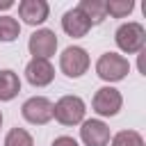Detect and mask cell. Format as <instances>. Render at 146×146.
Wrapping results in <instances>:
<instances>
[{"instance_id": "6da1fadb", "label": "cell", "mask_w": 146, "mask_h": 146, "mask_svg": "<svg viewBox=\"0 0 146 146\" xmlns=\"http://www.w3.org/2000/svg\"><path fill=\"white\" fill-rule=\"evenodd\" d=\"M114 41L119 46L121 52L125 55H137L144 50L146 46V27L137 21H128V23H121L114 32Z\"/></svg>"}, {"instance_id": "7a4b0ae2", "label": "cell", "mask_w": 146, "mask_h": 146, "mask_svg": "<svg viewBox=\"0 0 146 146\" xmlns=\"http://www.w3.org/2000/svg\"><path fill=\"white\" fill-rule=\"evenodd\" d=\"M87 105L80 96H62L57 103H52V119H57L62 125H78L84 121Z\"/></svg>"}, {"instance_id": "3957f363", "label": "cell", "mask_w": 146, "mask_h": 146, "mask_svg": "<svg viewBox=\"0 0 146 146\" xmlns=\"http://www.w3.org/2000/svg\"><path fill=\"white\" fill-rule=\"evenodd\" d=\"M130 71V62L119 52H103L96 59V73L105 82H121Z\"/></svg>"}, {"instance_id": "277c9868", "label": "cell", "mask_w": 146, "mask_h": 146, "mask_svg": "<svg viewBox=\"0 0 146 146\" xmlns=\"http://www.w3.org/2000/svg\"><path fill=\"white\" fill-rule=\"evenodd\" d=\"M89 64H91V59H89V55L82 46H68L59 55V71L66 78H73V80L82 78L89 71Z\"/></svg>"}, {"instance_id": "5b68a950", "label": "cell", "mask_w": 146, "mask_h": 146, "mask_svg": "<svg viewBox=\"0 0 146 146\" xmlns=\"http://www.w3.org/2000/svg\"><path fill=\"white\" fill-rule=\"evenodd\" d=\"M123 107V96L116 87H100L91 98V110L98 116H116Z\"/></svg>"}, {"instance_id": "8992f818", "label": "cell", "mask_w": 146, "mask_h": 146, "mask_svg": "<svg viewBox=\"0 0 146 146\" xmlns=\"http://www.w3.org/2000/svg\"><path fill=\"white\" fill-rule=\"evenodd\" d=\"M27 50L34 59H50L57 52V34L48 27H39L30 34Z\"/></svg>"}, {"instance_id": "52a82bcc", "label": "cell", "mask_w": 146, "mask_h": 146, "mask_svg": "<svg viewBox=\"0 0 146 146\" xmlns=\"http://www.w3.org/2000/svg\"><path fill=\"white\" fill-rule=\"evenodd\" d=\"M21 114L32 125H46L52 119V100L46 96H32L23 103Z\"/></svg>"}, {"instance_id": "ba28073f", "label": "cell", "mask_w": 146, "mask_h": 146, "mask_svg": "<svg viewBox=\"0 0 146 146\" xmlns=\"http://www.w3.org/2000/svg\"><path fill=\"white\" fill-rule=\"evenodd\" d=\"M80 139L84 146H107L112 132L103 119H87L80 123Z\"/></svg>"}, {"instance_id": "9c48e42d", "label": "cell", "mask_w": 146, "mask_h": 146, "mask_svg": "<svg viewBox=\"0 0 146 146\" xmlns=\"http://www.w3.org/2000/svg\"><path fill=\"white\" fill-rule=\"evenodd\" d=\"M50 5L46 0H21L18 2V18L27 25H41L48 21Z\"/></svg>"}, {"instance_id": "30bf717a", "label": "cell", "mask_w": 146, "mask_h": 146, "mask_svg": "<svg viewBox=\"0 0 146 146\" xmlns=\"http://www.w3.org/2000/svg\"><path fill=\"white\" fill-rule=\"evenodd\" d=\"M25 80L32 87H48L55 80V68L50 64V59H30L25 66Z\"/></svg>"}, {"instance_id": "8fae6325", "label": "cell", "mask_w": 146, "mask_h": 146, "mask_svg": "<svg viewBox=\"0 0 146 146\" xmlns=\"http://www.w3.org/2000/svg\"><path fill=\"white\" fill-rule=\"evenodd\" d=\"M91 27H94V25L89 23V18H87V16H84V14H82L78 7L68 9V11L62 16V30H64L68 36H73V39L87 36Z\"/></svg>"}, {"instance_id": "7c38bea8", "label": "cell", "mask_w": 146, "mask_h": 146, "mask_svg": "<svg viewBox=\"0 0 146 146\" xmlns=\"http://www.w3.org/2000/svg\"><path fill=\"white\" fill-rule=\"evenodd\" d=\"M21 91V78L16 71L11 68H2L0 71V103H9L18 96Z\"/></svg>"}, {"instance_id": "4fadbf2b", "label": "cell", "mask_w": 146, "mask_h": 146, "mask_svg": "<svg viewBox=\"0 0 146 146\" xmlns=\"http://www.w3.org/2000/svg\"><path fill=\"white\" fill-rule=\"evenodd\" d=\"M78 9L89 18L91 25H100L105 18H107V11H105V0H80Z\"/></svg>"}, {"instance_id": "5bb4252c", "label": "cell", "mask_w": 146, "mask_h": 146, "mask_svg": "<svg viewBox=\"0 0 146 146\" xmlns=\"http://www.w3.org/2000/svg\"><path fill=\"white\" fill-rule=\"evenodd\" d=\"M21 36V23L14 18V16H7L2 14L0 16V41L2 43H11Z\"/></svg>"}, {"instance_id": "9a60e30c", "label": "cell", "mask_w": 146, "mask_h": 146, "mask_svg": "<svg viewBox=\"0 0 146 146\" xmlns=\"http://www.w3.org/2000/svg\"><path fill=\"white\" fill-rule=\"evenodd\" d=\"M132 9H135L132 0H105V11L112 18H125V16H130Z\"/></svg>"}, {"instance_id": "2e32d148", "label": "cell", "mask_w": 146, "mask_h": 146, "mask_svg": "<svg viewBox=\"0 0 146 146\" xmlns=\"http://www.w3.org/2000/svg\"><path fill=\"white\" fill-rule=\"evenodd\" d=\"M110 146H146V144L137 130H121L110 139Z\"/></svg>"}, {"instance_id": "e0dca14e", "label": "cell", "mask_w": 146, "mask_h": 146, "mask_svg": "<svg viewBox=\"0 0 146 146\" xmlns=\"http://www.w3.org/2000/svg\"><path fill=\"white\" fill-rule=\"evenodd\" d=\"M5 146H34V139L25 128L16 125L5 135Z\"/></svg>"}, {"instance_id": "ac0fdd59", "label": "cell", "mask_w": 146, "mask_h": 146, "mask_svg": "<svg viewBox=\"0 0 146 146\" xmlns=\"http://www.w3.org/2000/svg\"><path fill=\"white\" fill-rule=\"evenodd\" d=\"M50 146H80V144H78L73 137H68V135H62V137H55Z\"/></svg>"}, {"instance_id": "d6986e66", "label": "cell", "mask_w": 146, "mask_h": 146, "mask_svg": "<svg viewBox=\"0 0 146 146\" xmlns=\"http://www.w3.org/2000/svg\"><path fill=\"white\" fill-rule=\"evenodd\" d=\"M9 7H14V0H2L0 2V9H9Z\"/></svg>"}, {"instance_id": "ffe728a7", "label": "cell", "mask_w": 146, "mask_h": 146, "mask_svg": "<svg viewBox=\"0 0 146 146\" xmlns=\"http://www.w3.org/2000/svg\"><path fill=\"white\" fill-rule=\"evenodd\" d=\"M0 125H2V112H0Z\"/></svg>"}]
</instances>
